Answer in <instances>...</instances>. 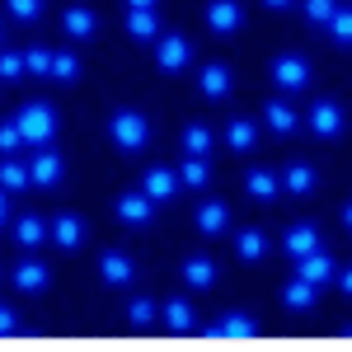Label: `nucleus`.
<instances>
[{
    "label": "nucleus",
    "mask_w": 352,
    "mask_h": 352,
    "mask_svg": "<svg viewBox=\"0 0 352 352\" xmlns=\"http://www.w3.org/2000/svg\"><path fill=\"white\" fill-rule=\"evenodd\" d=\"M296 277L315 282V287H324V282H333V277H338V268H333V258H329L324 249H315V254L296 258Z\"/></svg>",
    "instance_id": "6e6552de"
},
{
    "label": "nucleus",
    "mask_w": 352,
    "mask_h": 352,
    "mask_svg": "<svg viewBox=\"0 0 352 352\" xmlns=\"http://www.w3.org/2000/svg\"><path fill=\"white\" fill-rule=\"evenodd\" d=\"M151 217H155V197L146 188L118 197V221H127V226H151Z\"/></svg>",
    "instance_id": "423d86ee"
},
{
    "label": "nucleus",
    "mask_w": 352,
    "mask_h": 352,
    "mask_svg": "<svg viewBox=\"0 0 352 352\" xmlns=\"http://www.w3.org/2000/svg\"><path fill=\"white\" fill-rule=\"evenodd\" d=\"M263 5H268V10H287L292 0H263Z\"/></svg>",
    "instance_id": "c03bdc74"
},
{
    "label": "nucleus",
    "mask_w": 352,
    "mask_h": 352,
    "mask_svg": "<svg viewBox=\"0 0 352 352\" xmlns=\"http://www.w3.org/2000/svg\"><path fill=\"white\" fill-rule=\"evenodd\" d=\"M254 320H249V315H226V320H221V338H254Z\"/></svg>",
    "instance_id": "473e14b6"
},
{
    "label": "nucleus",
    "mask_w": 352,
    "mask_h": 352,
    "mask_svg": "<svg viewBox=\"0 0 352 352\" xmlns=\"http://www.w3.org/2000/svg\"><path fill=\"white\" fill-rule=\"evenodd\" d=\"M52 240L61 244V249H80V240H85V221H80V217H71V212H66V217H56V221H52Z\"/></svg>",
    "instance_id": "f3484780"
},
{
    "label": "nucleus",
    "mask_w": 352,
    "mask_h": 352,
    "mask_svg": "<svg viewBox=\"0 0 352 352\" xmlns=\"http://www.w3.org/2000/svg\"><path fill=\"white\" fill-rule=\"evenodd\" d=\"M343 226H348V230H352V202H348V207H343Z\"/></svg>",
    "instance_id": "a18cd8bd"
},
{
    "label": "nucleus",
    "mask_w": 352,
    "mask_h": 352,
    "mask_svg": "<svg viewBox=\"0 0 352 352\" xmlns=\"http://www.w3.org/2000/svg\"><path fill=\"white\" fill-rule=\"evenodd\" d=\"M338 287H343V292L352 296V268H343V272H338Z\"/></svg>",
    "instance_id": "79ce46f5"
},
{
    "label": "nucleus",
    "mask_w": 352,
    "mask_h": 352,
    "mask_svg": "<svg viewBox=\"0 0 352 352\" xmlns=\"http://www.w3.org/2000/svg\"><path fill=\"white\" fill-rule=\"evenodd\" d=\"M305 14H310V24H324L338 14V0H305Z\"/></svg>",
    "instance_id": "e433bc0d"
},
{
    "label": "nucleus",
    "mask_w": 352,
    "mask_h": 352,
    "mask_svg": "<svg viewBox=\"0 0 352 352\" xmlns=\"http://www.w3.org/2000/svg\"><path fill=\"white\" fill-rule=\"evenodd\" d=\"M28 174H33V188H56V184H61V174H66V164H61L56 151L38 146V155L28 160Z\"/></svg>",
    "instance_id": "7ed1b4c3"
},
{
    "label": "nucleus",
    "mask_w": 352,
    "mask_h": 352,
    "mask_svg": "<svg viewBox=\"0 0 352 352\" xmlns=\"http://www.w3.org/2000/svg\"><path fill=\"white\" fill-rule=\"evenodd\" d=\"M164 324L174 329V333H188L192 329V305L188 300H169V305H164Z\"/></svg>",
    "instance_id": "c756f323"
},
{
    "label": "nucleus",
    "mask_w": 352,
    "mask_h": 352,
    "mask_svg": "<svg viewBox=\"0 0 352 352\" xmlns=\"http://www.w3.org/2000/svg\"><path fill=\"white\" fill-rule=\"evenodd\" d=\"M315 184H320V179H315V169H310V164H292V169L282 174V188L292 192V197H305V192H315Z\"/></svg>",
    "instance_id": "aec40b11"
},
{
    "label": "nucleus",
    "mask_w": 352,
    "mask_h": 352,
    "mask_svg": "<svg viewBox=\"0 0 352 352\" xmlns=\"http://www.w3.org/2000/svg\"><path fill=\"white\" fill-rule=\"evenodd\" d=\"M244 188H249V197H258V202H272L277 197V174L272 169H249Z\"/></svg>",
    "instance_id": "5701e85b"
},
{
    "label": "nucleus",
    "mask_w": 352,
    "mask_h": 352,
    "mask_svg": "<svg viewBox=\"0 0 352 352\" xmlns=\"http://www.w3.org/2000/svg\"><path fill=\"white\" fill-rule=\"evenodd\" d=\"M155 310H160V305H155V300H151V296H136L132 305H127V320H132L136 329H146V324H151V320H155Z\"/></svg>",
    "instance_id": "72a5a7b5"
},
{
    "label": "nucleus",
    "mask_w": 352,
    "mask_h": 352,
    "mask_svg": "<svg viewBox=\"0 0 352 352\" xmlns=\"http://www.w3.org/2000/svg\"><path fill=\"white\" fill-rule=\"evenodd\" d=\"M282 249H287L292 258H305V254H315V249H320V230H315L310 221H296V226L287 230V240H282Z\"/></svg>",
    "instance_id": "1a4fd4ad"
},
{
    "label": "nucleus",
    "mask_w": 352,
    "mask_h": 352,
    "mask_svg": "<svg viewBox=\"0 0 352 352\" xmlns=\"http://www.w3.org/2000/svg\"><path fill=\"white\" fill-rule=\"evenodd\" d=\"M47 282H52V268H47V263H38V258L14 263V287H19V292H43Z\"/></svg>",
    "instance_id": "f8f14e48"
},
{
    "label": "nucleus",
    "mask_w": 352,
    "mask_h": 352,
    "mask_svg": "<svg viewBox=\"0 0 352 352\" xmlns=\"http://www.w3.org/2000/svg\"><path fill=\"white\" fill-rule=\"evenodd\" d=\"M315 296H320V287H315V282H305V277H296V282H287V287H282V300H287L292 310H310Z\"/></svg>",
    "instance_id": "4be33fe9"
},
{
    "label": "nucleus",
    "mask_w": 352,
    "mask_h": 352,
    "mask_svg": "<svg viewBox=\"0 0 352 352\" xmlns=\"http://www.w3.org/2000/svg\"><path fill=\"white\" fill-rule=\"evenodd\" d=\"M141 188L151 192L155 202H169V197L179 192V174H169L164 164H155V169H146V184H141Z\"/></svg>",
    "instance_id": "2eb2a0df"
},
{
    "label": "nucleus",
    "mask_w": 352,
    "mask_h": 352,
    "mask_svg": "<svg viewBox=\"0 0 352 352\" xmlns=\"http://www.w3.org/2000/svg\"><path fill=\"white\" fill-rule=\"evenodd\" d=\"M197 89H202L207 99H226V94H230V66H221V61L202 66V76H197Z\"/></svg>",
    "instance_id": "ddd939ff"
},
{
    "label": "nucleus",
    "mask_w": 352,
    "mask_h": 352,
    "mask_svg": "<svg viewBox=\"0 0 352 352\" xmlns=\"http://www.w3.org/2000/svg\"><path fill=\"white\" fill-rule=\"evenodd\" d=\"M184 151H188V155H207V151H212V127H207V122H188Z\"/></svg>",
    "instance_id": "c85d7f7f"
},
{
    "label": "nucleus",
    "mask_w": 352,
    "mask_h": 352,
    "mask_svg": "<svg viewBox=\"0 0 352 352\" xmlns=\"http://www.w3.org/2000/svg\"><path fill=\"white\" fill-rule=\"evenodd\" d=\"M207 24L217 28V33H235V28L244 24L240 0H212V5H207Z\"/></svg>",
    "instance_id": "9b49d317"
},
{
    "label": "nucleus",
    "mask_w": 352,
    "mask_h": 352,
    "mask_svg": "<svg viewBox=\"0 0 352 352\" xmlns=\"http://www.w3.org/2000/svg\"><path fill=\"white\" fill-rule=\"evenodd\" d=\"M28 71V56L24 52H0V80H19Z\"/></svg>",
    "instance_id": "f704fd0d"
},
{
    "label": "nucleus",
    "mask_w": 352,
    "mask_h": 352,
    "mask_svg": "<svg viewBox=\"0 0 352 352\" xmlns=\"http://www.w3.org/2000/svg\"><path fill=\"white\" fill-rule=\"evenodd\" d=\"M226 141H230L235 151H249V146L258 141V127H254L249 118H230V122H226Z\"/></svg>",
    "instance_id": "393cba45"
},
{
    "label": "nucleus",
    "mask_w": 352,
    "mask_h": 352,
    "mask_svg": "<svg viewBox=\"0 0 352 352\" xmlns=\"http://www.w3.org/2000/svg\"><path fill=\"white\" fill-rule=\"evenodd\" d=\"M28 71L33 76H52V47H28Z\"/></svg>",
    "instance_id": "4c0bfd02"
},
{
    "label": "nucleus",
    "mask_w": 352,
    "mask_h": 352,
    "mask_svg": "<svg viewBox=\"0 0 352 352\" xmlns=\"http://www.w3.org/2000/svg\"><path fill=\"white\" fill-rule=\"evenodd\" d=\"M179 179H184L188 188H207V179H212L207 155H188V160H184V169H179Z\"/></svg>",
    "instance_id": "cd10ccee"
},
{
    "label": "nucleus",
    "mask_w": 352,
    "mask_h": 352,
    "mask_svg": "<svg viewBox=\"0 0 352 352\" xmlns=\"http://www.w3.org/2000/svg\"><path fill=\"white\" fill-rule=\"evenodd\" d=\"M263 122H268L277 136H287V132H296V109H292V104H282V99H272L268 109H263Z\"/></svg>",
    "instance_id": "412c9836"
},
{
    "label": "nucleus",
    "mask_w": 352,
    "mask_h": 352,
    "mask_svg": "<svg viewBox=\"0 0 352 352\" xmlns=\"http://www.w3.org/2000/svg\"><path fill=\"white\" fill-rule=\"evenodd\" d=\"M305 122H310V132H315V136H338V132H343V109H338L333 99H315L310 113H305Z\"/></svg>",
    "instance_id": "20e7f679"
},
{
    "label": "nucleus",
    "mask_w": 352,
    "mask_h": 352,
    "mask_svg": "<svg viewBox=\"0 0 352 352\" xmlns=\"http://www.w3.org/2000/svg\"><path fill=\"white\" fill-rule=\"evenodd\" d=\"M10 221V188H0V226Z\"/></svg>",
    "instance_id": "a19ab883"
},
{
    "label": "nucleus",
    "mask_w": 352,
    "mask_h": 352,
    "mask_svg": "<svg viewBox=\"0 0 352 352\" xmlns=\"http://www.w3.org/2000/svg\"><path fill=\"white\" fill-rule=\"evenodd\" d=\"M343 333H348V338H352V324H348V329H343Z\"/></svg>",
    "instance_id": "49530a36"
},
{
    "label": "nucleus",
    "mask_w": 352,
    "mask_h": 352,
    "mask_svg": "<svg viewBox=\"0 0 352 352\" xmlns=\"http://www.w3.org/2000/svg\"><path fill=\"white\" fill-rule=\"evenodd\" d=\"M235 254H240L244 263L263 258V254H268V235H263V230H240V240H235Z\"/></svg>",
    "instance_id": "b1692460"
},
{
    "label": "nucleus",
    "mask_w": 352,
    "mask_h": 352,
    "mask_svg": "<svg viewBox=\"0 0 352 352\" xmlns=\"http://www.w3.org/2000/svg\"><path fill=\"white\" fill-rule=\"evenodd\" d=\"M226 226H230L226 202H202V207H197V230H202V235H221Z\"/></svg>",
    "instance_id": "a211bd4d"
},
{
    "label": "nucleus",
    "mask_w": 352,
    "mask_h": 352,
    "mask_svg": "<svg viewBox=\"0 0 352 352\" xmlns=\"http://www.w3.org/2000/svg\"><path fill=\"white\" fill-rule=\"evenodd\" d=\"M127 33H132V38H155V33H160L155 10H127Z\"/></svg>",
    "instance_id": "a878e982"
},
{
    "label": "nucleus",
    "mask_w": 352,
    "mask_h": 352,
    "mask_svg": "<svg viewBox=\"0 0 352 352\" xmlns=\"http://www.w3.org/2000/svg\"><path fill=\"white\" fill-rule=\"evenodd\" d=\"M5 5H10V14H14V19H38V14H43V0H5Z\"/></svg>",
    "instance_id": "58836bf2"
},
{
    "label": "nucleus",
    "mask_w": 352,
    "mask_h": 352,
    "mask_svg": "<svg viewBox=\"0 0 352 352\" xmlns=\"http://www.w3.org/2000/svg\"><path fill=\"white\" fill-rule=\"evenodd\" d=\"M43 240H52V226H47L43 217H19V221H14V244L38 249Z\"/></svg>",
    "instance_id": "4468645a"
},
{
    "label": "nucleus",
    "mask_w": 352,
    "mask_h": 352,
    "mask_svg": "<svg viewBox=\"0 0 352 352\" xmlns=\"http://www.w3.org/2000/svg\"><path fill=\"white\" fill-rule=\"evenodd\" d=\"M329 33L338 47H352V5H338V14L329 19Z\"/></svg>",
    "instance_id": "7c9ffc66"
},
{
    "label": "nucleus",
    "mask_w": 352,
    "mask_h": 352,
    "mask_svg": "<svg viewBox=\"0 0 352 352\" xmlns=\"http://www.w3.org/2000/svg\"><path fill=\"white\" fill-rule=\"evenodd\" d=\"M160 0H127V10H155Z\"/></svg>",
    "instance_id": "37998d69"
},
{
    "label": "nucleus",
    "mask_w": 352,
    "mask_h": 352,
    "mask_svg": "<svg viewBox=\"0 0 352 352\" xmlns=\"http://www.w3.org/2000/svg\"><path fill=\"white\" fill-rule=\"evenodd\" d=\"M99 272H104V282H109V287H127V282L136 277V272H132V258H127L122 249H104Z\"/></svg>",
    "instance_id": "9d476101"
},
{
    "label": "nucleus",
    "mask_w": 352,
    "mask_h": 352,
    "mask_svg": "<svg viewBox=\"0 0 352 352\" xmlns=\"http://www.w3.org/2000/svg\"><path fill=\"white\" fill-rule=\"evenodd\" d=\"M14 329H19V315L10 305H0V333H14Z\"/></svg>",
    "instance_id": "ea45409f"
},
{
    "label": "nucleus",
    "mask_w": 352,
    "mask_h": 352,
    "mask_svg": "<svg viewBox=\"0 0 352 352\" xmlns=\"http://www.w3.org/2000/svg\"><path fill=\"white\" fill-rule=\"evenodd\" d=\"M272 80L282 85V89H305V85H310V61H305V56H277V61H272Z\"/></svg>",
    "instance_id": "39448f33"
},
{
    "label": "nucleus",
    "mask_w": 352,
    "mask_h": 352,
    "mask_svg": "<svg viewBox=\"0 0 352 352\" xmlns=\"http://www.w3.org/2000/svg\"><path fill=\"white\" fill-rule=\"evenodd\" d=\"M109 132H113V141H118V146H122V151H141V146H146V141H151V122H146V118H141V113L122 109V113H113Z\"/></svg>",
    "instance_id": "f03ea898"
},
{
    "label": "nucleus",
    "mask_w": 352,
    "mask_h": 352,
    "mask_svg": "<svg viewBox=\"0 0 352 352\" xmlns=\"http://www.w3.org/2000/svg\"><path fill=\"white\" fill-rule=\"evenodd\" d=\"M155 61H160V71H184V66L192 61L188 38H179V33H169V38H160V47H155Z\"/></svg>",
    "instance_id": "0eeeda50"
},
{
    "label": "nucleus",
    "mask_w": 352,
    "mask_h": 352,
    "mask_svg": "<svg viewBox=\"0 0 352 352\" xmlns=\"http://www.w3.org/2000/svg\"><path fill=\"white\" fill-rule=\"evenodd\" d=\"M24 146V132H19V118H5L0 122V151L10 155V151H19Z\"/></svg>",
    "instance_id": "c9c22d12"
},
{
    "label": "nucleus",
    "mask_w": 352,
    "mask_h": 352,
    "mask_svg": "<svg viewBox=\"0 0 352 352\" xmlns=\"http://www.w3.org/2000/svg\"><path fill=\"white\" fill-rule=\"evenodd\" d=\"M14 118H19L24 146H47V141L56 136V109L52 104H24Z\"/></svg>",
    "instance_id": "f257e3e1"
},
{
    "label": "nucleus",
    "mask_w": 352,
    "mask_h": 352,
    "mask_svg": "<svg viewBox=\"0 0 352 352\" xmlns=\"http://www.w3.org/2000/svg\"><path fill=\"white\" fill-rule=\"evenodd\" d=\"M52 76L61 85H71L76 76H80V61H76V52H52Z\"/></svg>",
    "instance_id": "2f4dec72"
},
{
    "label": "nucleus",
    "mask_w": 352,
    "mask_h": 352,
    "mask_svg": "<svg viewBox=\"0 0 352 352\" xmlns=\"http://www.w3.org/2000/svg\"><path fill=\"white\" fill-rule=\"evenodd\" d=\"M94 28H99V19H94L85 5H71V10H66V33H71V38H89Z\"/></svg>",
    "instance_id": "bb28decb"
},
{
    "label": "nucleus",
    "mask_w": 352,
    "mask_h": 352,
    "mask_svg": "<svg viewBox=\"0 0 352 352\" xmlns=\"http://www.w3.org/2000/svg\"><path fill=\"white\" fill-rule=\"evenodd\" d=\"M0 188H10V192H24V188H33L28 160H0Z\"/></svg>",
    "instance_id": "6ab92c4d"
},
{
    "label": "nucleus",
    "mask_w": 352,
    "mask_h": 352,
    "mask_svg": "<svg viewBox=\"0 0 352 352\" xmlns=\"http://www.w3.org/2000/svg\"><path fill=\"white\" fill-rule=\"evenodd\" d=\"M184 282H188L192 292H207V287L217 282V263H212V258H202V254H192L188 263H184Z\"/></svg>",
    "instance_id": "dca6fc26"
}]
</instances>
